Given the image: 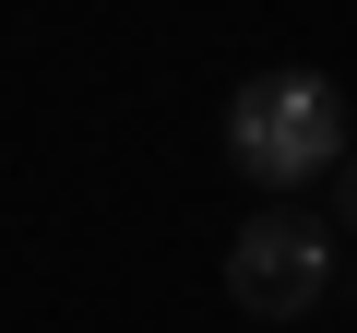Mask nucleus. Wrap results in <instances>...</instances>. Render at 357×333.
Returning <instances> with one entry per match:
<instances>
[{
    "instance_id": "nucleus-2",
    "label": "nucleus",
    "mask_w": 357,
    "mask_h": 333,
    "mask_svg": "<svg viewBox=\"0 0 357 333\" xmlns=\"http://www.w3.org/2000/svg\"><path fill=\"white\" fill-rule=\"evenodd\" d=\"M321 286H333V226H321V215L262 203V215L227 238V297H238V309L298 321V309H321Z\"/></svg>"
},
{
    "instance_id": "nucleus-3",
    "label": "nucleus",
    "mask_w": 357,
    "mask_h": 333,
    "mask_svg": "<svg viewBox=\"0 0 357 333\" xmlns=\"http://www.w3.org/2000/svg\"><path fill=\"white\" fill-rule=\"evenodd\" d=\"M333 203H345V226H357V155H345V166H333Z\"/></svg>"
},
{
    "instance_id": "nucleus-1",
    "label": "nucleus",
    "mask_w": 357,
    "mask_h": 333,
    "mask_svg": "<svg viewBox=\"0 0 357 333\" xmlns=\"http://www.w3.org/2000/svg\"><path fill=\"white\" fill-rule=\"evenodd\" d=\"M345 95L321 72H250L227 95V166L250 191H298V179H333L345 166Z\"/></svg>"
}]
</instances>
